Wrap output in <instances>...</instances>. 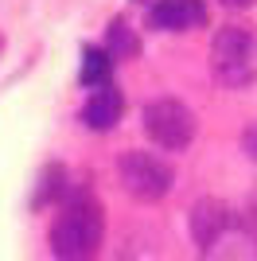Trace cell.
Instances as JSON below:
<instances>
[{
  "instance_id": "277c9868",
  "label": "cell",
  "mask_w": 257,
  "mask_h": 261,
  "mask_svg": "<svg viewBox=\"0 0 257 261\" xmlns=\"http://www.w3.org/2000/svg\"><path fill=\"white\" fill-rule=\"evenodd\" d=\"M117 179L137 203H160L171 191V184H175L168 164L152 152H140V148H133V152H125L117 160Z\"/></svg>"
},
{
  "instance_id": "9a60e30c",
  "label": "cell",
  "mask_w": 257,
  "mask_h": 261,
  "mask_svg": "<svg viewBox=\"0 0 257 261\" xmlns=\"http://www.w3.org/2000/svg\"><path fill=\"white\" fill-rule=\"evenodd\" d=\"M0 47H4V35H0Z\"/></svg>"
},
{
  "instance_id": "30bf717a",
  "label": "cell",
  "mask_w": 257,
  "mask_h": 261,
  "mask_svg": "<svg viewBox=\"0 0 257 261\" xmlns=\"http://www.w3.org/2000/svg\"><path fill=\"white\" fill-rule=\"evenodd\" d=\"M86 86H109V51H97V47H86L82 51V70H78Z\"/></svg>"
},
{
  "instance_id": "4fadbf2b",
  "label": "cell",
  "mask_w": 257,
  "mask_h": 261,
  "mask_svg": "<svg viewBox=\"0 0 257 261\" xmlns=\"http://www.w3.org/2000/svg\"><path fill=\"white\" fill-rule=\"evenodd\" d=\"M242 222H246V226H249V230L257 234V195H253V199L246 203V215H242Z\"/></svg>"
},
{
  "instance_id": "9c48e42d",
  "label": "cell",
  "mask_w": 257,
  "mask_h": 261,
  "mask_svg": "<svg viewBox=\"0 0 257 261\" xmlns=\"http://www.w3.org/2000/svg\"><path fill=\"white\" fill-rule=\"evenodd\" d=\"M106 47H109V59H137V55H140V39H137V32H133L125 20L109 23Z\"/></svg>"
},
{
  "instance_id": "52a82bcc",
  "label": "cell",
  "mask_w": 257,
  "mask_h": 261,
  "mask_svg": "<svg viewBox=\"0 0 257 261\" xmlns=\"http://www.w3.org/2000/svg\"><path fill=\"white\" fill-rule=\"evenodd\" d=\"M230 222H238L234 211H230V203L207 195V199H199V203L191 207V238L199 242V246H207V242L218 238Z\"/></svg>"
},
{
  "instance_id": "5bb4252c",
  "label": "cell",
  "mask_w": 257,
  "mask_h": 261,
  "mask_svg": "<svg viewBox=\"0 0 257 261\" xmlns=\"http://www.w3.org/2000/svg\"><path fill=\"white\" fill-rule=\"evenodd\" d=\"M222 8H249V4H257V0H218Z\"/></svg>"
},
{
  "instance_id": "ba28073f",
  "label": "cell",
  "mask_w": 257,
  "mask_h": 261,
  "mask_svg": "<svg viewBox=\"0 0 257 261\" xmlns=\"http://www.w3.org/2000/svg\"><path fill=\"white\" fill-rule=\"evenodd\" d=\"M121 113H125V98H121L117 86H97L94 94L86 98V106H82V121L90 125V129H97V133L113 129V125L121 121Z\"/></svg>"
},
{
  "instance_id": "7a4b0ae2",
  "label": "cell",
  "mask_w": 257,
  "mask_h": 261,
  "mask_svg": "<svg viewBox=\"0 0 257 261\" xmlns=\"http://www.w3.org/2000/svg\"><path fill=\"white\" fill-rule=\"evenodd\" d=\"M211 70L222 86H249L257 78V35L253 28L226 23L214 32L211 43Z\"/></svg>"
},
{
  "instance_id": "5b68a950",
  "label": "cell",
  "mask_w": 257,
  "mask_h": 261,
  "mask_svg": "<svg viewBox=\"0 0 257 261\" xmlns=\"http://www.w3.org/2000/svg\"><path fill=\"white\" fill-rule=\"evenodd\" d=\"M203 261H257V234L246 222H230L203 246Z\"/></svg>"
},
{
  "instance_id": "3957f363",
  "label": "cell",
  "mask_w": 257,
  "mask_h": 261,
  "mask_svg": "<svg viewBox=\"0 0 257 261\" xmlns=\"http://www.w3.org/2000/svg\"><path fill=\"white\" fill-rule=\"evenodd\" d=\"M195 129H199V121H195V113L179 98H156L144 106V133H148V141L168 148V152H183L195 141Z\"/></svg>"
},
{
  "instance_id": "8992f818",
  "label": "cell",
  "mask_w": 257,
  "mask_h": 261,
  "mask_svg": "<svg viewBox=\"0 0 257 261\" xmlns=\"http://www.w3.org/2000/svg\"><path fill=\"white\" fill-rule=\"evenodd\" d=\"M148 20L160 32H191L207 23V4L203 0H156Z\"/></svg>"
},
{
  "instance_id": "7c38bea8",
  "label": "cell",
  "mask_w": 257,
  "mask_h": 261,
  "mask_svg": "<svg viewBox=\"0 0 257 261\" xmlns=\"http://www.w3.org/2000/svg\"><path fill=\"white\" fill-rule=\"evenodd\" d=\"M242 152H246V160L257 164V121L242 129Z\"/></svg>"
},
{
  "instance_id": "8fae6325",
  "label": "cell",
  "mask_w": 257,
  "mask_h": 261,
  "mask_svg": "<svg viewBox=\"0 0 257 261\" xmlns=\"http://www.w3.org/2000/svg\"><path fill=\"white\" fill-rule=\"evenodd\" d=\"M63 179H66V172L59 168V164L43 168V175H39V191H35V207H47V203H55V199L63 195Z\"/></svg>"
},
{
  "instance_id": "6da1fadb",
  "label": "cell",
  "mask_w": 257,
  "mask_h": 261,
  "mask_svg": "<svg viewBox=\"0 0 257 261\" xmlns=\"http://www.w3.org/2000/svg\"><path fill=\"white\" fill-rule=\"evenodd\" d=\"M106 238V207L94 191H78L51 222L55 261H94Z\"/></svg>"
}]
</instances>
